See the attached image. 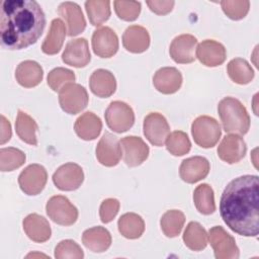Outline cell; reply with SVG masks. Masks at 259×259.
<instances>
[{"label":"cell","instance_id":"1","mask_svg":"<svg viewBox=\"0 0 259 259\" xmlns=\"http://www.w3.org/2000/svg\"><path fill=\"white\" fill-rule=\"evenodd\" d=\"M259 178L243 175L233 179L225 188L220 213L225 224L235 233L257 237L259 233Z\"/></svg>","mask_w":259,"mask_h":259},{"label":"cell","instance_id":"2","mask_svg":"<svg viewBox=\"0 0 259 259\" xmlns=\"http://www.w3.org/2000/svg\"><path fill=\"white\" fill-rule=\"evenodd\" d=\"M46 15L34 0H4L1 5L0 42L7 50L25 49L40 37Z\"/></svg>","mask_w":259,"mask_h":259},{"label":"cell","instance_id":"3","mask_svg":"<svg viewBox=\"0 0 259 259\" xmlns=\"http://www.w3.org/2000/svg\"><path fill=\"white\" fill-rule=\"evenodd\" d=\"M218 111L226 133L247 134L250 127V116L240 100L234 97H225L219 102Z\"/></svg>","mask_w":259,"mask_h":259},{"label":"cell","instance_id":"4","mask_svg":"<svg viewBox=\"0 0 259 259\" xmlns=\"http://www.w3.org/2000/svg\"><path fill=\"white\" fill-rule=\"evenodd\" d=\"M191 134L198 146L207 149L215 146L221 138L222 131L220 123L213 117L200 115L192 122Z\"/></svg>","mask_w":259,"mask_h":259},{"label":"cell","instance_id":"5","mask_svg":"<svg viewBox=\"0 0 259 259\" xmlns=\"http://www.w3.org/2000/svg\"><path fill=\"white\" fill-rule=\"evenodd\" d=\"M89 101L86 89L77 83H68L59 91L61 108L69 114H77L86 108Z\"/></svg>","mask_w":259,"mask_h":259},{"label":"cell","instance_id":"6","mask_svg":"<svg viewBox=\"0 0 259 259\" xmlns=\"http://www.w3.org/2000/svg\"><path fill=\"white\" fill-rule=\"evenodd\" d=\"M105 121L110 130L115 133H124L128 131L135 122V113L133 108L122 101H112L104 113Z\"/></svg>","mask_w":259,"mask_h":259},{"label":"cell","instance_id":"7","mask_svg":"<svg viewBox=\"0 0 259 259\" xmlns=\"http://www.w3.org/2000/svg\"><path fill=\"white\" fill-rule=\"evenodd\" d=\"M46 210L49 218L61 226H71L78 219L77 207L63 195L52 196L47 202Z\"/></svg>","mask_w":259,"mask_h":259},{"label":"cell","instance_id":"8","mask_svg":"<svg viewBox=\"0 0 259 259\" xmlns=\"http://www.w3.org/2000/svg\"><path fill=\"white\" fill-rule=\"evenodd\" d=\"M208 241L217 259H237L239 257V248L234 237L228 234L223 227H212L208 233Z\"/></svg>","mask_w":259,"mask_h":259},{"label":"cell","instance_id":"9","mask_svg":"<svg viewBox=\"0 0 259 259\" xmlns=\"http://www.w3.org/2000/svg\"><path fill=\"white\" fill-rule=\"evenodd\" d=\"M48 180V173L44 166L31 164L18 176L20 189L27 195H36L42 191Z\"/></svg>","mask_w":259,"mask_h":259},{"label":"cell","instance_id":"10","mask_svg":"<svg viewBox=\"0 0 259 259\" xmlns=\"http://www.w3.org/2000/svg\"><path fill=\"white\" fill-rule=\"evenodd\" d=\"M84 180L82 168L76 163H66L60 166L53 174V182L56 187L63 191L78 189Z\"/></svg>","mask_w":259,"mask_h":259},{"label":"cell","instance_id":"11","mask_svg":"<svg viewBox=\"0 0 259 259\" xmlns=\"http://www.w3.org/2000/svg\"><path fill=\"white\" fill-rule=\"evenodd\" d=\"M143 128L147 140L156 147L163 146L170 134L167 119L159 112L149 113L144 119Z\"/></svg>","mask_w":259,"mask_h":259},{"label":"cell","instance_id":"12","mask_svg":"<svg viewBox=\"0 0 259 259\" xmlns=\"http://www.w3.org/2000/svg\"><path fill=\"white\" fill-rule=\"evenodd\" d=\"M119 143L123 161L130 167L141 165L149 156L150 149L140 137L127 136L122 138Z\"/></svg>","mask_w":259,"mask_h":259},{"label":"cell","instance_id":"13","mask_svg":"<svg viewBox=\"0 0 259 259\" xmlns=\"http://www.w3.org/2000/svg\"><path fill=\"white\" fill-rule=\"evenodd\" d=\"M122 152L118 139L112 134L105 132L96 147L98 162L106 167H112L119 163Z\"/></svg>","mask_w":259,"mask_h":259},{"label":"cell","instance_id":"14","mask_svg":"<svg viewBox=\"0 0 259 259\" xmlns=\"http://www.w3.org/2000/svg\"><path fill=\"white\" fill-rule=\"evenodd\" d=\"M91 44L94 54L100 58H110L118 50V37L108 26L97 28L92 34Z\"/></svg>","mask_w":259,"mask_h":259},{"label":"cell","instance_id":"15","mask_svg":"<svg viewBox=\"0 0 259 259\" xmlns=\"http://www.w3.org/2000/svg\"><path fill=\"white\" fill-rule=\"evenodd\" d=\"M197 39L194 35L184 33L176 36L169 49L170 57L178 64H189L195 60L194 51L196 49Z\"/></svg>","mask_w":259,"mask_h":259},{"label":"cell","instance_id":"16","mask_svg":"<svg viewBox=\"0 0 259 259\" xmlns=\"http://www.w3.org/2000/svg\"><path fill=\"white\" fill-rule=\"evenodd\" d=\"M90 59L88 41L84 37L68 41L62 55L63 62L75 68L85 67L90 62Z\"/></svg>","mask_w":259,"mask_h":259},{"label":"cell","instance_id":"17","mask_svg":"<svg viewBox=\"0 0 259 259\" xmlns=\"http://www.w3.org/2000/svg\"><path fill=\"white\" fill-rule=\"evenodd\" d=\"M246 151L247 147L243 138L235 134L228 135L218 147V156L228 164H235L244 158Z\"/></svg>","mask_w":259,"mask_h":259},{"label":"cell","instance_id":"18","mask_svg":"<svg viewBox=\"0 0 259 259\" xmlns=\"http://www.w3.org/2000/svg\"><path fill=\"white\" fill-rule=\"evenodd\" d=\"M58 14L65 19L68 26V35L75 36L86 27V20L80 6L75 2H62L58 7Z\"/></svg>","mask_w":259,"mask_h":259},{"label":"cell","instance_id":"19","mask_svg":"<svg viewBox=\"0 0 259 259\" xmlns=\"http://www.w3.org/2000/svg\"><path fill=\"white\" fill-rule=\"evenodd\" d=\"M209 169L210 165L207 159L201 156H194L181 162L179 174L183 181L187 183H195L205 178Z\"/></svg>","mask_w":259,"mask_h":259},{"label":"cell","instance_id":"20","mask_svg":"<svg viewBox=\"0 0 259 259\" xmlns=\"http://www.w3.org/2000/svg\"><path fill=\"white\" fill-rule=\"evenodd\" d=\"M227 52L221 42L213 39L202 40L196 48V58L207 67H217L226 60Z\"/></svg>","mask_w":259,"mask_h":259},{"label":"cell","instance_id":"21","mask_svg":"<svg viewBox=\"0 0 259 259\" xmlns=\"http://www.w3.org/2000/svg\"><path fill=\"white\" fill-rule=\"evenodd\" d=\"M153 84L159 92L172 94L180 89L182 85V75L180 71L174 67H163L155 73Z\"/></svg>","mask_w":259,"mask_h":259},{"label":"cell","instance_id":"22","mask_svg":"<svg viewBox=\"0 0 259 259\" xmlns=\"http://www.w3.org/2000/svg\"><path fill=\"white\" fill-rule=\"evenodd\" d=\"M122 45L131 53L140 54L148 50L150 46V34L141 25L128 26L122 34Z\"/></svg>","mask_w":259,"mask_h":259},{"label":"cell","instance_id":"23","mask_svg":"<svg viewBox=\"0 0 259 259\" xmlns=\"http://www.w3.org/2000/svg\"><path fill=\"white\" fill-rule=\"evenodd\" d=\"M90 90L98 97L111 96L116 89V81L113 74L105 69L95 70L89 79Z\"/></svg>","mask_w":259,"mask_h":259},{"label":"cell","instance_id":"24","mask_svg":"<svg viewBox=\"0 0 259 259\" xmlns=\"http://www.w3.org/2000/svg\"><path fill=\"white\" fill-rule=\"evenodd\" d=\"M22 225L25 234L33 242L44 243L51 238V226L42 215L30 213L23 220Z\"/></svg>","mask_w":259,"mask_h":259},{"label":"cell","instance_id":"25","mask_svg":"<svg viewBox=\"0 0 259 259\" xmlns=\"http://www.w3.org/2000/svg\"><path fill=\"white\" fill-rule=\"evenodd\" d=\"M74 130L80 139L84 141H92L100 135L102 121L95 113L87 111L76 119Z\"/></svg>","mask_w":259,"mask_h":259},{"label":"cell","instance_id":"26","mask_svg":"<svg viewBox=\"0 0 259 259\" xmlns=\"http://www.w3.org/2000/svg\"><path fill=\"white\" fill-rule=\"evenodd\" d=\"M44 76L41 66L35 61H23L15 70V78L19 85L25 88H31L37 86Z\"/></svg>","mask_w":259,"mask_h":259},{"label":"cell","instance_id":"27","mask_svg":"<svg viewBox=\"0 0 259 259\" xmlns=\"http://www.w3.org/2000/svg\"><path fill=\"white\" fill-rule=\"evenodd\" d=\"M83 245L92 252H104L111 245V235L103 227H93L84 231L82 235Z\"/></svg>","mask_w":259,"mask_h":259},{"label":"cell","instance_id":"28","mask_svg":"<svg viewBox=\"0 0 259 259\" xmlns=\"http://www.w3.org/2000/svg\"><path fill=\"white\" fill-rule=\"evenodd\" d=\"M66 23L60 18H55L51 22L50 30L41 45V51L47 55H55L60 52L66 36Z\"/></svg>","mask_w":259,"mask_h":259},{"label":"cell","instance_id":"29","mask_svg":"<svg viewBox=\"0 0 259 259\" xmlns=\"http://www.w3.org/2000/svg\"><path fill=\"white\" fill-rule=\"evenodd\" d=\"M38 130L37 123L35 120L22 110H18L16 121H15V131L17 136L28 145L35 146L37 145L36 131Z\"/></svg>","mask_w":259,"mask_h":259},{"label":"cell","instance_id":"30","mask_svg":"<svg viewBox=\"0 0 259 259\" xmlns=\"http://www.w3.org/2000/svg\"><path fill=\"white\" fill-rule=\"evenodd\" d=\"M117 227L124 238L138 239L145 231V222L141 215L135 212H126L119 218Z\"/></svg>","mask_w":259,"mask_h":259},{"label":"cell","instance_id":"31","mask_svg":"<svg viewBox=\"0 0 259 259\" xmlns=\"http://www.w3.org/2000/svg\"><path fill=\"white\" fill-rule=\"evenodd\" d=\"M183 241L190 250L201 251L207 245L208 235L199 223L190 222L184 231Z\"/></svg>","mask_w":259,"mask_h":259},{"label":"cell","instance_id":"32","mask_svg":"<svg viewBox=\"0 0 259 259\" xmlns=\"http://www.w3.org/2000/svg\"><path fill=\"white\" fill-rule=\"evenodd\" d=\"M229 77L237 84L244 85L250 83L254 78V71L249 63L241 58L233 59L227 66Z\"/></svg>","mask_w":259,"mask_h":259},{"label":"cell","instance_id":"33","mask_svg":"<svg viewBox=\"0 0 259 259\" xmlns=\"http://www.w3.org/2000/svg\"><path fill=\"white\" fill-rule=\"evenodd\" d=\"M185 223V215L181 210L170 209L167 210L161 218V230L168 238L177 237Z\"/></svg>","mask_w":259,"mask_h":259},{"label":"cell","instance_id":"34","mask_svg":"<svg viewBox=\"0 0 259 259\" xmlns=\"http://www.w3.org/2000/svg\"><path fill=\"white\" fill-rule=\"evenodd\" d=\"M193 201L197 210L202 214H210L215 210L213 190L206 183H202L195 188Z\"/></svg>","mask_w":259,"mask_h":259},{"label":"cell","instance_id":"35","mask_svg":"<svg viewBox=\"0 0 259 259\" xmlns=\"http://www.w3.org/2000/svg\"><path fill=\"white\" fill-rule=\"evenodd\" d=\"M86 12L92 25L99 26L110 16V2L107 0H88L85 2Z\"/></svg>","mask_w":259,"mask_h":259},{"label":"cell","instance_id":"36","mask_svg":"<svg viewBox=\"0 0 259 259\" xmlns=\"http://www.w3.org/2000/svg\"><path fill=\"white\" fill-rule=\"evenodd\" d=\"M25 162V154L16 148H2L0 150V170L12 171L22 166Z\"/></svg>","mask_w":259,"mask_h":259},{"label":"cell","instance_id":"37","mask_svg":"<svg viewBox=\"0 0 259 259\" xmlns=\"http://www.w3.org/2000/svg\"><path fill=\"white\" fill-rule=\"evenodd\" d=\"M166 148L174 156H183L190 151L191 143L186 133L174 131L166 139Z\"/></svg>","mask_w":259,"mask_h":259},{"label":"cell","instance_id":"38","mask_svg":"<svg viewBox=\"0 0 259 259\" xmlns=\"http://www.w3.org/2000/svg\"><path fill=\"white\" fill-rule=\"evenodd\" d=\"M75 81V74L73 71L58 67L53 69L48 74V85L54 91H60L66 84Z\"/></svg>","mask_w":259,"mask_h":259},{"label":"cell","instance_id":"39","mask_svg":"<svg viewBox=\"0 0 259 259\" xmlns=\"http://www.w3.org/2000/svg\"><path fill=\"white\" fill-rule=\"evenodd\" d=\"M221 6L229 18L240 20L247 15L250 8V2L248 0H225L221 1Z\"/></svg>","mask_w":259,"mask_h":259},{"label":"cell","instance_id":"40","mask_svg":"<svg viewBox=\"0 0 259 259\" xmlns=\"http://www.w3.org/2000/svg\"><path fill=\"white\" fill-rule=\"evenodd\" d=\"M113 5L117 16L125 21L136 20L141 12V2L138 1L116 0L113 2Z\"/></svg>","mask_w":259,"mask_h":259},{"label":"cell","instance_id":"41","mask_svg":"<svg viewBox=\"0 0 259 259\" xmlns=\"http://www.w3.org/2000/svg\"><path fill=\"white\" fill-rule=\"evenodd\" d=\"M55 257L57 259H82L84 257L83 250L73 240L61 241L55 249Z\"/></svg>","mask_w":259,"mask_h":259},{"label":"cell","instance_id":"42","mask_svg":"<svg viewBox=\"0 0 259 259\" xmlns=\"http://www.w3.org/2000/svg\"><path fill=\"white\" fill-rule=\"evenodd\" d=\"M119 201L116 198H107L100 204L99 215L102 223L107 224L111 222L119 210Z\"/></svg>","mask_w":259,"mask_h":259},{"label":"cell","instance_id":"43","mask_svg":"<svg viewBox=\"0 0 259 259\" xmlns=\"http://www.w3.org/2000/svg\"><path fill=\"white\" fill-rule=\"evenodd\" d=\"M146 3L153 12L159 15L169 13L175 4L174 1H156V0L147 1Z\"/></svg>","mask_w":259,"mask_h":259},{"label":"cell","instance_id":"44","mask_svg":"<svg viewBox=\"0 0 259 259\" xmlns=\"http://www.w3.org/2000/svg\"><path fill=\"white\" fill-rule=\"evenodd\" d=\"M11 138V124L4 115H1V138L0 143L3 145Z\"/></svg>","mask_w":259,"mask_h":259}]
</instances>
